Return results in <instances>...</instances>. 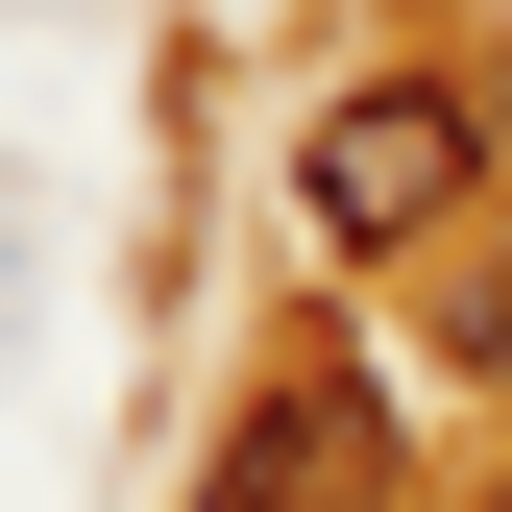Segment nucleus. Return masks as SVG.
I'll list each match as a JSON object with an SVG mask.
<instances>
[{
	"mask_svg": "<svg viewBox=\"0 0 512 512\" xmlns=\"http://www.w3.org/2000/svg\"><path fill=\"white\" fill-rule=\"evenodd\" d=\"M488 171H512L488 147V74H342L293 122V244H317V269H415Z\"/></svg>",
	"mask_w": 512,
	"mask_h": 512,
	"instance_id": "nucleus-1",
	"label": "nucleus"
},
{
	"mask_svg": "<svg viewBox=\"0 0 512 512\" xmlns=\"http://www.w3.org/2000/svg\"><path fill=\"white\" fill-rule=\"evenodd\" d=\"M488 512H512V488H488Z\"/></svg>",
	"mask_w": 512,
	"mask_h": 512,
	"instance_id": "nucleus-4",
	"label": "nucleus"
},
{
	"mask_svg": "<svg viewBox=\"0 0 512 512\" xmlns=\"http://www.w3.org/2000/svg\"><path fill=\"white\" fill-rule=\"evenodd\" d=\"M488 147H512V49H488Z\"/></svg>",
	"mask_w": 512,
	"mask_h": 512,
	"instance_id": "nucleus-3",
	"label": "nucleus"
},
{
	"mask_svg": "<svg viewBox=\"0 0 512 512\" xmlns=\"http://www.w3.org/2000/svg\"><path fill=\"white\" fill-rule=\"evenodd\" d=\"M196 512H366V391H269V415L220 439Z\"/></svg>",
	"mask_w": 512,
	"mask_h": 512,
	"instance_id": "nucleus-2",
	"label": "nucleus"
}]
</instances>
